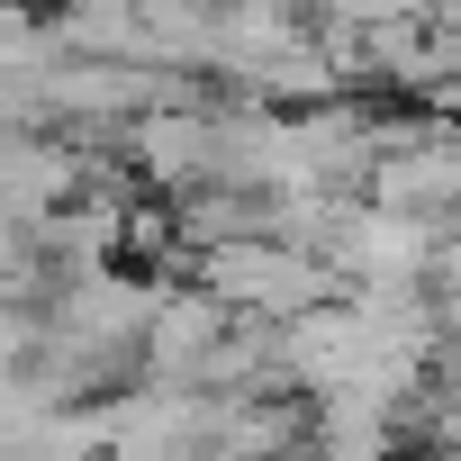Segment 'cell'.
<instances>
[{
	"label": "cell",
	"mask_w": 461,
	"mask_h": 461,
	"mask_svg": "<svg viewBox=\"0 0 461 461\" xmlns=\"http://www.w3.org/2000/svg\"><path fill=\"white\" fill-rule=\"evenodd\" d=\"M190 281H208L226 308H245V317H308V308L344 299V272H335L326 254L290 245V236H236V245H208Z\"/></svg>",
	"instance_id": "obj_1"
},
{
	"label": "cell",
	"mask_w": 461,
	"mask_h": 461,
	"mask_svg": "<svg viewBox=\"0 0 461 461\" xmlns=\"http://www.w3.org/2000/svg\"><path fill=\"white\" fill-rule=\"evenodd\" d=\"M226 326H236V308H226L208 281H172V290H163V308H154V326H145L136 380L199 389V371H208V353H217V335H226Z\"/></svg>",
	"instance_id": "obj_2"
}]
</instances>
